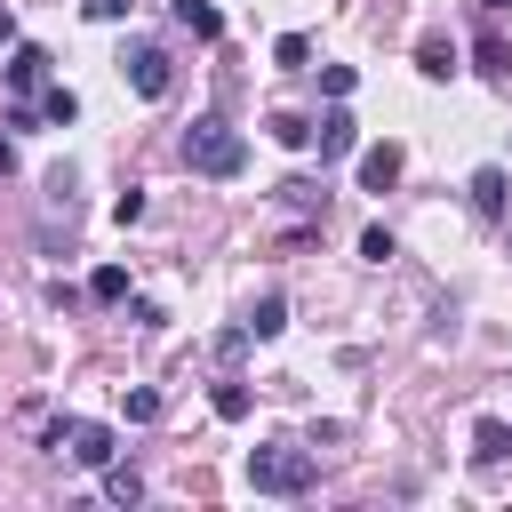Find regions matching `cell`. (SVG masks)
I'll return each instance as SVG.
<instances>
[{"label":"cell","mask_w":512,"mask_h":512,"mask_svg":"<svg viewBox=\"0 0 512 512\" xmlns=\"http://www.w3.org/2000/svg\"><path fill=\"white\" fill-rule=\"evenodd\" d=\"M0 72H8V88H48V48H32V40H16Z\"/></svg>","instance_id":"ba28073f"},{"label":"cell","mask_w":512,"mask_h":512,"mask_svg":"<svg viewBox=\"0 0 512 512\" xmlns=\"http://www.w3.org/2000/svg\"><path fill=\"white\" fill-rule=\"evenodd\" d=\"M184 168H192V176H216V184H232V176L248 168V136H240L232 120L200 112V120L184 128Z\"/></svg>","instance_id":"6da1fadb"},{"label":"cell","mask_w":512,"mask_h":512,"mask_svg":"<svg viewBox=\"0 0 512 512\" xmlns=\"http://www.w3.org/2000/svg\"><path fill=\"white\" fill-rule=\"evenodd\" d=\"M480 8H488V16H504V8H512V0H480Z\"/></svg>","instance_id":"cb8c5ba5"},{"label":"cell","mask_w":512,"mask_h":512,"mask_svg":"<svg viewBox=\"0 0 512 512\" xmlns=\"http://www.w3.org/2000/svg\"><path fill=\"white\" fill-rule=\"evenodd\" d=\"M104 496H112V504H136V496H144V480H136L128 464H104Z\"/></svg>","instance_id":"d6986e66"},{"label":"cell","mask_w":512,"mask_h":512,"mask_svg":"<svg viewBox=\"0 0 512 512\" xmlns=\"http://www.w3.org/2000/svg\"><path fill=\"white\" fill-rule=\"evenodd\" d=\"M280 328H288V296H256V304H248V336H256V344H272Z\"/></svg>","instance_id":"7c38bea8"},{"label":"cell","mask_w":512,"mask_h":512,"mask_svg":"<svg viewBox=\"0 0 512 512\" xmlns=\"http://www.w3.org/2000/svg\"><path fill=\"white\" fill-rule=\"evenodd\" d=\"M152 416H160V392L136 384V392H128V424H152Z\"/></svg>","instance_id":"7402d4cb"},{"label":"cell","mask_w":512,"mask_h":512,"mask_svg":"<svg viewBox=\"0 0 512 512\" xmlns=\"http://www.w3.org/2000/svg\"><path fill=\"white\" fill-rule=\"evenodd\" d=\"M88 296H96V304H120V296H128V272H120V264H96V272H88Z\"/></svg>","instance_id":"ac0fdd59"},{"label":"cell","mask_w":512,"mask_h":512,"mask_svg":"<svg viewBox=\"0 0 512 512\" xmlns=\"http://www.w3.org/2000/svg\"><path fill=\"white\" fill-rule=\"evenodd\" d=\"M176 8V24L192 32V40H224V16H216V0H168Z\"/></svg>","instance_id":"30bf717a"},{"label":"cell","mask_w":512,"mask_h":512,"mask_svg":"<svg viewBox=\"0 0 512 512\" xmlns=\"http://www.w3.org/2000/svg\"><path fill=\"white\" fill-rule=\"evenodd\" d=\"M320 88H328V96H336V104H344V96H352V88H360V72H352V64H320Z\"/></svg>","instance_id":"ffe728a7"},{"label":"cell","mask_w":512,"mask_h":512,"mask_svg":"<svg viewBox=\"0 0 512 512\" xmlns=\"http://www.w3.org/2000/svg\"><path fill=\"white\" fill-rule=\"evenodd\" d=\"M472 56H480V72H488V80H512V40H504V32H480V48H472Z\"/></svg>","instance_id":"5bb4252c"},{"label":"cell","mask_w":512,"mask_h":512,"mask_svg":"<svg viewBox=\"0 0 512 512\" xmlns=\"http://www.w3.org/2000/svg\"><path fill=\"white\" fill-rule=\"evenodd\" d=\"M272 64H280V72H304V64H312V40H304V32H280V40H272Z\"/></svg>","instance_id":"2e32d148"},{"label":"cell","mask_w":512,"mask_h":512,"mask_svg":"<svg viewBox=\"0 0 512 512\" xmlns=\"http://www.w3.org/2000/svg\"><path fill=\"white\" fill-rule=\"evenodd\" d=\"M360 256H368V264H392L400 248H392V232H384V224H368V232H360Z\"/></svg>","instance_id":"44dd1931"},{"label":"cell","mask_w":512,"mask_h":512,"mask_svg":"<svg viewBox=\"0 0 512 512\" xmlns=\"http://www.w3.org/2000/svg\"><path fill=\"white\" fill-rule=\"evenodd\" d=\"M320 472H312V456L304 448H248V488L256 496H304Z\"/></svg>","instance_id":"7a4b0ae2"},{"label":"cell","mask_w":512,"mask_h":512,"mask_svg":"<svg viewBox=\"0 0 512 512\" xmlns=\"http://www.w3.org/2000/svg\"><path fill=\"white\" fill-rule=\"evenodd\" d=\"M264 128H272V144H288V152H304V144H312V120H296V112H272Z\"/></svg>","instance_id":"e0dca14e"},{"label":"cell","mask_w":512,"mask_h":512,"mask_svg":"<svg viewBox=\"0 0 512 512\" xmlns=\"http://www.w3.org/2000/svg\"><path fill=\"white\" fill-rule=\"evenodd\" d=\"M48 448H64V456H80V464H112V424H72V416H56L48 424Z\"/></svg>","instance_id":"3957f363"},{"label":"cell","mask_w":512,"mask_h":512,"mask_svg":"<svg viewBox=\"0 0 512 512\" xmlns=\"http://www.w3.org/2000/svg\"><path fill=\"white\" fill-rule=\"evenodd\" d=\"M208 408H216L224 424H248V408H256V392H248V384H216V400H208Z\"/></svg>","instance_id":"9a60e30c"},{"label":"cell","mask_w":512,"mask_h":512,"mask_svg":"<svg viewBox=\"0 0 512 512\" xmlns=\"http://www.w3.org/2000/svg\"><path fill=\"white\" fill-rule=\"evenodd\" d=\"M464 200H472V216H488V224H496V216L512 208V176H504V168H472Z\"/></svg>","instance_id":"52a82bcc"},{"label":"cell","mask_w":512,"mask_h":512,"mask_svg":"<svg viewBox=\"0 0 512 512\" xmlns=\"http://www.w3.org/2000/svg\"><path fill=\"white\" fill-rule=\"evenodd\" d=\"M504 456H512V424L504 416H480L472 424V464H504Z\"/></svg>","instance_id":"9c48e42d"},{"label":"cell","mask_w":512,"mask_h":512,"mask_svg":"<svg viewBox=\"0 0 512 512\" xmlns=\"http://www.w3.org/2000/svg\"><path fill=\"white\" fill-rule=\"evenodd\" d=\"M400 168H408V152L384 136V144H360V168H352V176H360V192H392Z\"/></svg>","instance_id":"5b68a950"},{"label":"cell","mask_w":512,"mask_h":512,"mask_svg":"<svg viewBox=\"0 0 512 512\" xmlns=\"http://www.w3.org/2000/svg\"><path fill=\"white\" fill-rule=\"evenodd\" d=\"M40 120H56V128H72V120H80V96H72L64 80H48V88H40Z\"/></svg>","instance_id":"4fadbf2b"},{"label":"cell","mask_w":512,"mask_h":512,"mask_svg":"<svg viewBox=\"0 0 512 512\" xmlns=\"http://www.w3.org/2000/svg\"><path fill=\"white\" fill-rule=\"evenodd\" d=\"M416 72H424V80H456V48H448L440 32H424V40H416Z\"/></svg>","instance_id":"8fae6325"},{"label":"cell","mask_w":512,"mask_h":512,"mask_svg":"<svg viewBox=\"0 0 512 512\" xmlns=\"http://www.w3.org/2000/svg\"><path fill=\"white\" fill-rule=\"evenodd\" d=\"M120 72H128V88H136L144 104H160V96H168V48L136 40V48H120Z\"/></svg>","instance_id":"277c9868"},{"label":"cell","mask_w":512,"mask_h":512,"mask_svg":"<svg viewBox=\"0 0 512 512\" xmlns=\"http://www.w3.org/2000/svg\"><path fill=\"white\" fill-rule=\"evenodd\" d=\"M80 8H88L96 24H112V16H128V0H80Z\"/></svg>","instance_id":"603a6c76"},{"label":"cell","mask_w":512,"mask_h":512,"mask_svg":"<svg viewBox=\"0 0 512 512\" xmlns=\"http://www.w3.org/2000/svg\"><path fill=\"white\" fill-rule=\"evenodd\" d=\"M312 144H320V160H344V152H360V120L336 104V112H320V120H312Z\"/></svg>","instance_id":"8992f818"}]
</instances>
